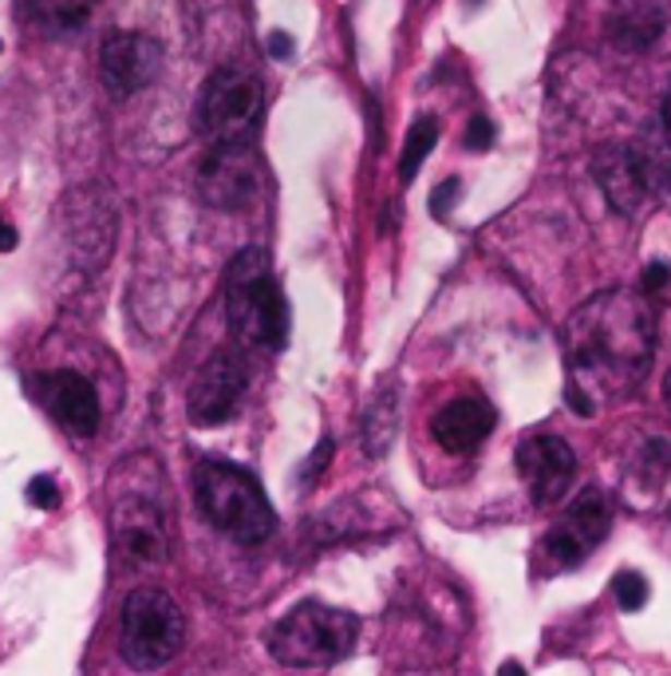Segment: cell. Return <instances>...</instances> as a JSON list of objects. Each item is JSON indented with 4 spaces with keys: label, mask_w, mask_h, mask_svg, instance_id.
I'll return each instance as SVG.
<instances>
[{
    "label": "cell",
    "mask_w": 671,
    "mask_h": 676,
    "mask_svg": "<svg viewBox=\"0 0 671 676\" xmlns=\"http://www.w3.org/2000/svg\"><path fill=\"white\" fill-rule=\"evenodd\" d=\"M332 451H336V443H332V439H321V448L312 451V459L304 463V471H300V483H304V487H312V483H316V475L328 467Z\"/></svg>",
    "instance_id": "d4e9b609"
},
{
    "label": "cell",
    "mask_w": 671,
    "mask_h": 676,
    "mask_svg": "<svg viewBox=\"0 0 671 676\" xmlns=\"http://www.w3.org/2000/svg\"><path fill=\"white\" fill-rule=\"evenodd\" d=\"M40 388V400L44 407L52 412V419L63 427V431H72V436H95L99 431V395H95L92 380L72 368H56V372H44L36 380Z\"/></svg>",
    "instance_id": "4fadbf2b"
},
{
    "label": "cell",
    "mask_w": 671,
    "mask_h": 676,
    "mask_svg": "<svg viewBox=\"0 0 671 676\" xmlns=\"http://www.w3.org/2000/svg\"><path fill=\"white\" fill-rule=\"evenodd\" d=\"M517 475L537 507H553L577 475V455L561 436H529L517 443Z\"/></svg>",
    "instance_id": "7c38bea8"
},
{
    "label": "cell",
    "mask_w": 671,
    "mask_h": 676,
    "mask_svg": "<svg viewBox=\"0 0 671 676\" xmlns=\"http://www.w3.org/2000/svg\"><path fill=\"white\" fill-rule=\"evenodd\" d=\"M494 139H498V131H494V123H490L486 115H475V119L466 123V139H463V143L470 146V151H490V146H494Z\"/></svg>",
    "instance_id": "603a6c76"
},
{
    "label": "cell",
    "mask_w": 671,
    "mask_h": 676,
    "mask_svg": "<svg viewBox=\"0 0 671 676\" xmlns=\"http://www.w3.org/2000/svg\"><path fill=\"white\" fill-rule=\"evenodd\" d=\"M663 400H668V412H671V372H668V380H663Z\"/></svg>",
    "instance_id": "4dcf8cb0"
},
{
    "label": "cell",
    "mask_w": 671,
    "mask_h": 676,
    "mask_svg": "<svg viewBox=\"0 0 671 676\" xmlns=\"http://www.w3.org/2000/svg\"><path fill=\"white\" fill-rule=\"evenodd\" d=\"M99 4L104 0H24V16H28L36 36L63 40V36H75V32L87 28Z\"/></svg>",
    "instance_id": "e0dca14e"
},
{
    "label": "cell",
    "mask_w": 671,
    "mask_h": 676,
    "mask_svg": "<svg viewBox=\"0 0 671 676\" xmlns=\"http://www.w3.org/2000/svg\"><path fill=\"white\" fill-rule=\"evenodd\" d=\"M494 407L486 404L482 395H463V400H451L446 407L434 412L431 436L451 455H470L475 448H482L486 436L494 431Z\"/></svg>",
    "instance_id": "2e32d148"
},
{
    "label": "cell",
    "mask_w": 671,
    "mask_h": 676,
    "mask_svg": "<svg viewBox=\"0 0 671 676\" xmlns=\"http://www.w3.org/2000/svg\"><path fill=\"white\" fill-rule=\"evenodd\" d=\"M265 115V84L245 63H221L197 92V135L206 146L253 143Z\"/></svg>",
    "instance_id": "8992f818"
},
{
    "label": "cell",
    "mask_w": 671,
    "mask_h": 676,
    "mask_svg": "<svg viewBox=\"0 0 671 676\" xmlns=\"http://www.w3.org/2000/svg\"><path fill=\"white\" fill-rule=\"evenodd\" d=\"M16 241H21V234H16V226H12L4 214H0V253L16 250Z\"/></svg>",
    "instance_id": "83f0119b"
},
{
    "label": "cell",
    "mask_w": 671,
    "mask_h": 676,
    "mask_svg": "<svg viewBox=\"0 0 671 676\" xmlns=\"http://www.w3.org/2000/svg\"><path fill=\"white\" fill-rule=\"evenodd\" d=\"M458 194H463V182L458 178H446V182H439L431 194V214L434 218H446L451 214V206L458 202Z\"/></svg>",
    "instance_id": "cb8c5ba5"
},
{
    "label": "cell",
    "mask_w": 671,
    "mask_h": 676,
    "mask_svg": "<svg viewBox=\"0 0 671 676\" xmlns=\"http://www.w3.org/2000/svg\"><path fill=\"white\" fill-rule=\"evenodd\" d=\"M592 175L609 198V206L620 214H636L651 194V170L648 158L632 146H600L592 155Z\"/></svg>",
    "instance_id": "5bb4252c"
},
{
    "label": "cell",
    "mask_w": 671,
    "mask_h": 676,
    "mask_svg": "<svg viewBox=\"0 0 671 676\" xmlns=\"http://www.w3.org/2000/svg\"><path fill=\"white\" fill-rule=\"evenodd\" d=\"M612 593H616L620 609H628V614H636V609L648 605V582H644L636 570H620L616 578H612Z\"/></svg>",
    "instance_id": "44dd1931"
},
{
    "label": "cell",
    "mask_w": 671,
    "mask_h": 676,
    "mask_svg": "<svg viewBox=\"0 0 671 676\" xmlns=\"http://www.w3.org/2000/svg\"><path fill=\"white\" fill-rule=\"evenodd\" d=\"M249 384V365L238 348H221L197 368L190 384V424L194 427H221L241 407V395Z\"/></svg>",
    "instance_id": "9c48e42d"
},
{
    "label": "cell",
    "mask_w": 671,
    "mask_h": 676,
    "mask_svg": "<svg viewBox=\"0 0 671 676\" xmlns=\"http://www.w3.org/2000/svg\"><path fill=\"white\" fill-rule=\"evenodd\" d=\"M163 44L146 32H111L99 48V80L111 99H131L163 72Z\"/></svg>",
    "instance_id": "30bf717a"
},
{
    "label": "cell",
    "mask_w": 671,
    "mask_h": 676,
    "mask_svg": "<svg viewBox=\"0 0 671 676\" xmlns=\"http://www.w3.org/2000/svg\"><path fill=\"white\" fill-rule=\"evenodd\" d=\"M434 143H439V123H434L431 115L415 119L411 131H407V139H403V155H399V178L403 182H411V178L423 170V163H427V155L434 151Z\"/></svg>",
    "instance_id": "ffe728a7"
},
{
    "label": "cell",
    "mask_w": 671,
    "mask_h": 676,
    "mask_svg": "<svg viewBox=\"0 0 671 676\" xmlns=\"http://www.w3.org/2000/svg\"><path fill=\"white\" fill-rule=\"evenodd\" d=\"M194 499L202 519L238 546H261L277 531L273 502L265 499L261 483L238 463L202 459L194 467Z\"/></svg>",
    "instance_id": "3957f363"
},
{
    "label": "cell",
    "mask_w": 671,
    "mask_h": 676,
    "mask_svg": "<svg viewBox=\"0 0 671 676\" xmlns=\"http://www.w3.org/2000/svg\"><path fill=\"white\" fill-rule=\"evenodd\" d=\"M111 550L119 570H143L170 554L166 471L151 455L123 459L111 475Z\"/></svg>",
    "instance_id": "7a4b0ae2"
},
{
    "label": "cell",
    "mask_w": 671,
    "mask_h": 676,
    "mask_svg": "<svg viewBox=\"0 0 671 676\" xmlns=\"http://www.w3.org/2000/svg\"><path fill=\"white\" fill-rule=\"evenodd\" d=\"M360 617L324 602H300L268 629V653L285 668L340 665L356 649Z\"/></svg>",
    "instance_id": "5b68a950"
},
{
    "label": "cell",
    "mask_w": 671,
    "mask_h": 676,
    "mask_svg": "<svg viewBox=\"0 0 671 676\" xmlns=\"http://www.w3.org/2000/svg\"><path fill=\"white\" fill-rule=\"evenodd\" d=\"M498 676H526V668L517 665V661H506V665L498 668Z\"/></svg>",
    "instance_id": "f1b7e54d"
},
{
    "label": "cell",
    "mask_w": 671,
    "mask_h": 676,
    "mask_svg": "<svg viewBox=\"0 0 671 676\" xmlns=\"http://www.w3.org/2000/svg\"><path fill=\"white\" fill-rule=\"evenodd\" d=\"M395 427H399V400H395V392H380L375 404L368 407V416H363V448H368V455L380 459L392 448Z\"/></svg>",
    "instance_id": "d6986e66"
},
{
    "label": "cell",
    "mask_w": 671,
    "mask_h": 676,
    "mask_svg": "<svg viewBox=\"0 0 671 676\" xmlns=\"http://www.w3.org/2000/svg\"><path fill=\"white\" fill-rule=\"evenodd\" d=\"M568 388L577 416H592L600 400L628 395L651 360V317L628 293H600L580 305L565 329Z\"/></svg>",
    "instance_id": "6da1fadb"
},
{
    "label": "cell",
    "mask_w": 671,
    "mask_h": 676,
    "mask_svg": "<svg viewBox=\"0 0 671 676\" xmlns=\"http://www.w3.org/2000/svg\"><path fill=\"white\" fill-rule=\"evenodd\" d=\"M24 499L40 510H56L60 507V487H56L52 475H36V479L28 483V490H24Z\"/></svg>",
    "instance_id": "7402d4cb"
},
{
    "label": "cell",
    "mask_w": 671,
    "mask_h": 676,
    "mask_svg": "<svg viewBox=\"0 0 671 676\" xmlns=\"http://www.w3.org/2000/svg\"><path fill=\"white\" fill-rule=\"evenodd\" d=\"M609 522H612V514H609L604 495H600L597 487H585L577 499H573V507L565 510V522H561L558 531H549L546 554L561 566V570H573V566L585 562L592 546L609 534Z\"/></svg>",
    "instance_id": "8fae6325"
},
{
    "label": "cell",
    "mask_w": 671,
    "mask_h": 676,
    "mask_svg": "<svg viewBox=\"0 0 671 676\" xmlns=\"http://www.w3.org/2000/svg\"><path fill=\"white\" fill-rule=\"evenodd\" d=\"M668 282H671V265H668V261H651L648 270H644V289H648V293H660Z\"/></svg>",
    "instance_id": "484cf974"
},
{
    "label": "cell",
    "mask_w": 671,
    "mask_h": 676,
    "mask_svg": "<svg viewBox=\"0 0 671 676\" xmlns=\"http://www.w3.org/2000/svg\"><path fill=\"white\" fill-rule=\"evenodd\" d=\"M292 48H297V44H292V36H285V32H273V36H268V56H273V60H289Z\"/></svg>",
    "instance_id": "4316f807"
},
{
    "label": "cell",
    "mask_w": 671,
    "mask_h": 676,
    "mask_svg": "<svg viewBox=\"0 0 671 676\" xmlns=\"http://www.w3.org/2000/svg\"><path fill=\"white\" fill-rule=\"evenodd\" d=\"M663 32V12L651 9V4H636V9H624L612 21V36H616V44H624V48H651V44L660 40Z\"/></svg>",
    "instance_id": "ac0fdd59"
},
{
    "label": "cell",
    "mask_w": 671,
    "mask_h": 676,
    "mask_svg": "<svg viewBox=\"0 0 671 676\" xmlns=\"http://www.w3.org/2000/svg\"><path fill=\"white\" fill-rule=\"evenodd\" d=\"M226 317L229 329L249 348L277 353L289 341V301L268 270L265 250L245 246L226 270Z\"/></svg>",
    "instance_id": "277c9868"
},
{
    "label": "cell",
    "mask_w": 671,
    "mask_h": 676,
    "mask_svg": "<svg viewBox=\"0 0 671 676\" xmlns=\"http://www.w3.org/2000/svg\"><path fill=\"white\" fill-rule=\"evenodd\" d=\"M197 194L214 210H245L261 190L257 155L253 143H229L206 146V155L197 158Z\"/></svg>",
    "instance_id": "ba28073f"
},
{
    "label": "cell",
    "mask_w": 671,
    "mask_h": 676,
    "mask_svg": "<svg viewBox=\"0 0 671 676\" xmlns=\"http://www.w3.org/2000/svg\"><path fill=\"white\" fill-rule=\"evenodd\" d=\"M663 123L671 127V87H668V99H663Z\"/></svg>",
    "instance_id": "f546056e"
},
{
    "label": "cell",
    "mask_w": 671,
    "mask_h": 676,
    "mask_svg": "<svg viewBox=\"0 0 671 676\" xmlns=\"http://www.w3.org/2000/svg\"><path fill=\"white\" fill-rule=\"evenodd\" d=\"M68 238L75 246V258H83L87 270L104 265L115 241V214L107 206L104 190L87 187L68 198Z\"/></svg>",
    "instance_id": "9a60e30c"
},
{
    "label": "cell",
    "mask_w": 671,
    "mask_h": 676,
    "mask_svg": "<svg viewBox=\"0 0 671 676\" xmlns=\"http://www.w3.org/2000/svg\"><path fill=\"white\" fill-rule=\"evenodd\" d=\"M187 641V614L166 590L139 585L127 593L123 617H119V656L134 673L166 668L182 653Z\"/></svg>",
    "instance_id": "52a82bcc"
}]
</instances>
